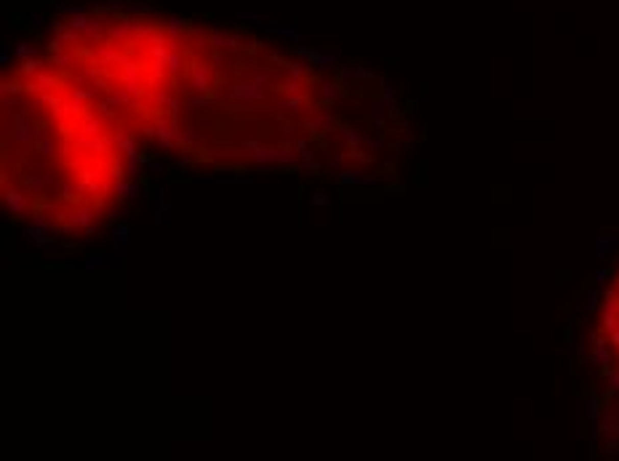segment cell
Segmentation results:
<instances>
[{"label":"cell","mask_w":619,"mask_h":461,"mask_svg":"<svg viewBox=\"0 0 619 461\" xmlns=\"http://www.w3.org/2000/svg\"><path fill=\"white\" fill-rule=\"evenodd\" d=\"M598 277L603 291L590 299V310L595 312V325L587 334L590 363L606 384L603 427L606 432H619V267L611 277L606 272Z\"/></svg>","instance_id":"6da1fadb"},{"label":"cell","mask_w":619,"mask_h":461,"mask_svg":"<svg viewBox=\"0 0 619 461\" xmlns=\"http://www.w3.org/2000/svg\"><path fill=\"white\" fill-rule=\"evenodd\" d=\"M219 96L221 99H232V101H262L267 93H264V88L259 86V83L251 80V83H238V86L221 91Z\"/></svg>","instance_id":"7a4b0ae2"},{"label":"cell","mask_w":619,"mask_h":461,"mask_svg":"<svg viewBox=\"0 0 619 461\" xmlns=\"http://www.w3.org/2000/svg\"><path fill=\"white\" fill-rule=\"evenodd\" d=\"M3 200H6V208L11 211V216H24L27 208H30L27 195L21 192V190H16V187H6V190H3Z\"/></svg>","instance_id":"3957f363"},{"label":"cell","mask_w":619,"mask_h":461,"mask_svg":"<svg viewBox=\"0 0 619 461\" xmlns=\"http://www.w3.org/2000/svg\"><path fill=\"white\" fill-rule=\"evenodd\" d=\"M336 182H339V184H363V187L379 184V179H377V176H363L360 171H347V168L336 171Z\"/></svg>","instance_id":"277c9868"},{"label":"cell","mask_w":619,"mask_h":461,"mask_svg":"<svg viewBox=\"0 0 619 461\" xmlns=\"http://www.w3.org/2000/svg\"><path fill=\"white\" fill-rule=\"evenodd\" d=\"M318 93H320L326 101H339V99H347V93H350V91L342 86V83H339V86H336V83H320V86H318Z\"/></svg>","instance_id":"5b68a950"},{"label":"cell","mask_w":619,"mask_h":461,"mask_svg":"<svg viewBox=\"0 0 619 461\" xmlns=\"http://www.w3.org/2000/svg\"><path fill=\"white\" fill-rule=\"evenodd\" d=\"M171 192H168V187H163V190H158V197H155V208H158V219H155V224L160 227V224H168V197Z\"/></svg>","instance_id":"8992f818"},{"label":"cell","mask_w":619,"mask_h":461,"mask_svg":"<svg viewBox=\"0 0 619 461\" xmlns=\"http://www.w3.org/2000/svg\"><path fill=\"white\" fill-rule=\"evenodd\" d=\"M112 192L115 195H118V197H139V195H142L144 192V187L142 184H131V182H115L112 184Z\"/></svg>","instance_id":"52a82bcc"},{"label":"cell","mask_w":619,"mask_h":461,"mask_svg":"<svg viewBox=\"0 0 619 461\" xmlns=\"http://www.w3.org/2000/svg\"><path fill=\"white\" fill-rule=\"evenodd\" d=\"M128 235H131V227L126 221H118L112 227V245L115 248H126L128 245Z\"/></svg>","instance_id":"ba28073f"},{"label":"cell","mask_w":619,"mask_h":461,"mask_svg":"<svg viewBox=\"0 0 619 461\" xmlns=\"http://www.w3.org/2000/svg\"><path fill=\"white\" fill-rule=\"evenodd\" d=\"M339 131V136H342V141L347 147H360L363 144V134H358L355 128H350V125H342V128H336Z\"/></svg>","instance_id":"9c48e42d"},{"label":"cell","mask_w":619,"mask_h":461,"mask_svg":"<svg viewBox=\"0 0 619 461\" xmlns=\"http://www.w3.org/2000/svg\"><path fill=\"white\" fill-rule=\"evenodd\" d=\"M88 272H93V269H104L107 267V253H91L88 259H86V264H83Z\"/></svg>","instance_id":"30bf717a"},{"label":"cell","mask_w":619,"mask_h":461,"mask_svg":"<svg viewBox=\"0 0 619 461\" xmlns=\"http://www.w3.org/2000/svg\"><path fill=\"white\" fill-rule=\"evenodd\" d=\"M197 139H201V134H197L195 131V128H184V131H179V128H177V144H192V141H197Z\"/></svg>","instance_id":"8fae6325"},{"label":"cell","mask_w":619,"mask_h":461,"mask_svg":"<svg viewBox=\"0 0 619 461\" xmlns=\"http://www.w3.org/2000/svg\"><path fill=\"white\" fill-rule=\"evenodd\" d=\"M296 168L299 171H320V163L315 160V152H307V155L296 163Z\"/></svg>","instance_id":"7c38bea8"},{"label":"cell","mask_w":619,"mask_h":461,"mask_svg":"<svg viewBox=\"0 0 619 461\" xmlns=\"http://www.w3.org/2000/svg\"><path fill=\"white\" fill-rule=\"evenodd\" d=\"M363 144H366L371 152H382L384 147H387V141H384L382 134H377V136H363Z\"/></svg>","instance_id":"4fadbf2b"},{"label":"cell","mask_w":619,"mask_h":461,"mask_svg":"<svg viewBox=\"0 0 619 461\" xmlns=\"http://www.w3.org/2000/svg\"><path fill=\"white\" fill-rule=\"evenodd\" d=\"M38 152H40V155H45V158L54 155V139H51V134H43L38 139Z\"/></svg>","instance_id":"5bb4252c"},{"label":"cell","mask_w":619,"mask_h":461,"mask_svg":"<svg viewBox=\"0 0 619 461\" xmlns=\"http://www.w3.org/2000/svg\"><path fill=\"white\" fill-rule=\"evenodd\" d=\"M35 245H38L40 251H45V253H56V251H59V243H56V240H51V235H45V238H43V240H38Z\"/></svg>","instance_id":"9a60e30c"},{"label":"cell","mask_w":619,"mask_h":461,"mask_svg":"<svg viewBox=\"0 0 619 461\" xmlns=\"http://www.w3.org/2000/svg\"><path fill=\"white\" fill-rule=\"evenodd\" d=\"M278 131L283 134L286 139H294V134H296V123H291V120H280V123H278Z\"/></svg>","instance_id":"2e32d148"},{"label":"cell","mask_w":619,"mask_h":461,"mask_svg":"<svg viewBox=\"0 0 619 461\" xmlns=\"http://www.w3.org/2000/svg\"><path fill=\"white\" fill-rule=\"evenodd\" d=\"M344 160H347V152H334V155H331V168L334 171H342V165H344Z\"/></svg>","instance_id":"e0dca14e"},{"label":"cell","mask_w":619,"mask_h":461,"mask_svg":"<svg viewBox=\"0 0 619 461\" xmlns=\"http://www.w3.org/2000/svg\"><path fill=\"white\" fill-rule=\"evenodd\" d=\"M329 203H331V197L326 195V192H318V195L312 197V206H315V208H326Z\"/></svg>","instance_id":"ac0fdd59"},{"label":"cell","mask_w":619,"mask_h":461,"mask_svg":"<svg viewBox=\"0 0 619 461\" xmlns=\"http://www.w3.org/2000/svg\"><path fill=\"white\" fill-rule=\"evenodd\" d=\"M147 171L153 173V176H158V173H163V171H166V163H160V160H150V163H147Z\"/></svg>","instance_id":"d6986e66"},{"label":"cell","mask_w":619,"mask_h":461,"mask_svg":"<svg viewBox=\"0 0 619 461\" xmlns=\"http://www.w3.org/2000/svg\"><path fill=\"white\" fill-rule=\"evenodd\" d=\"M294 147H296V152H299V160H302V158H305L307 152H310V139H299Z\"/></svg>","instance_id":"ffe728a7"},{"label":"cell","mask_w":619,"mask_h":461,"mask_svg":"<svg viewBox=\"0 0 619 461\" xmlns=\"http://www.w3.org/2000/svg\"><path fill=\"white\" fill-rule=\"evenodd\" d=\"M259 147H262L259 141H243V144H240V149H243V152H249V155H254V152L259 149Z\"/></svg>","instance_id":"44dd1931"},{"label":"cell","mask_w":619,"mask_h":461,"mask_svg":"<svg viewBox=\"0 0 619 461\" xmlns=\"http://www.w3.org/2000/svg\"><path fill=\"white\" fill-rule=\"evenodd\" d=\"M32 224H35V227H40V229H45V232L51 229V221L45 219V216H35V219H32Z\"/></svg>","instance_id":"7402d4cb"},{"label":"cell","mask_w":619,"mask_h":461,"mask_svg":"<svg viewBox=\"0 0 619 461\" xmlns=\"http://www.w3.org/2000/svg\"><path fill=\"white\" fill-rule=\"evenodd\" d=\"M187 168H190V158H187V155H184V158H179L177 163H174V171H179V173H182V171H187Z\"/></svg>","instance_id":"603a6c76"}]
</instances>
